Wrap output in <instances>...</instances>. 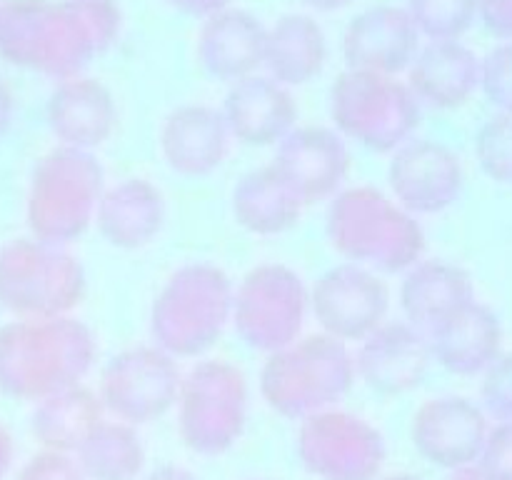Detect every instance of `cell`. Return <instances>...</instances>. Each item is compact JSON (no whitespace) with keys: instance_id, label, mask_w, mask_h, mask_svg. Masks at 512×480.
I'll return each instance as SVG.
<instances>
[{"instance_id":"9","label":"cell","mask_w":512,"mask_h":480,"mask_svg":"<svg viewBox=\"0 0 512 480\" xmlns=\"http://www.w3.org/2000/svg\"><path fill=\"white\" fill-rule=\"evenodd\" d=\"M333 128L350 145L390 155L418 135L423 105L395 75L345 68L330 85Z\"/></svg>"},{"instance_id":"37","label":"cell","mask_w":512,"mask_h":480,"mask_svg":"<svg viewBox=\"0 0 512 480\" xmlns=\"http://www.w3.org/2000/svg\"><path fill=\"white\" fill-rule=\"evenodd\" d=\"M478 18L500 40H512V0H478Z\"/></svg>"},{"instance_id":"5","label":"cell","mask_w":512,"mask_h":480,"mask_svg":"<svg viewBox=\"0 0 512 480\" xmlns=\"http://www.w3.org/2000/svg\"><path fill=\"white\" fill-rule=\"evenodd\" d=\"M355 383L353 348L320 330L265 355L258 373V393L265 405L298 423L343 403Z\"/></svg>"},{"instance_id":"18","label":"cell","mask_w":512,"mask_h":480,"mask_svg":"<svg viewBox=\"0 0 512 480\" xmlns=\"http://www.w3.org/2000/svg\"><path fill=\"white\" fill-rule=\"evenodd\" d=\"M233 145L223 110L210 103L178 105L165 115L158 130L165 168L185 180H203L218 173Z\"/></svg>"},{"instance_id":"21","label":"cell","mask_w":512,"mask_h":480,"mask_svg":"<svg viewBox=\"0 0 512 480\" xmlns=\"http://www.w3.org/2000/svg\"><path fill=\"white\" fill-rule=\"evenodd\" d=\"M420 50V35L403 5H373L355 15L343 33L345 68L400 75Z\"/></svg>"},{"instance_id":"36","label":"cell","mask_w":512,"mask_h":480,"mask_svg":"<svg viewBox=\"0 0 512 480\" xmlns=\"http://www.w3.org/2000/svg\"><path fill=\"white\" fill-rule=\"evenodd\" d=\"M15 480H88L80 470L75 455L55 453V450H43L30 455L23 468L18 470Z\"/></svg>"},{"instance_id":"25","label":"cell","mask_w":512,"mask_h":480,"mask_svg":"<svg viewBox=\"0 0 512 480\" xmlns=\"http://www.w3.org/2000/svg\"><path fill=\"white\" fill-rule=\"evenodd\" d=\"M405 75L423 108L455 110L480 90V58L463 40H428Z\"/></svg>"},{"instance_id":"28","label":"cell","mask_w":512,"mask_h":480,"mask_svg":"<svg viewBox=\"0 0 512 480\" xmlns=\"http://www.w3.org/2000/svg\"><path fill=\"white\" fill-rule=\"evenodd\" d=\"M328 63V35L310 13H285L265 33L263 70L285 88L318 78Z\"/></svg>"},{"instance_id":"20","label":"cell","mask_w":512,"mask_h":480,"mask_svg":"<svg viewBox=\"0 0 512 480\" xmlns=\"http://www.w3.org/2000/svg\"><path fill=\"white\" fill-rule=\"evenodd\" d=\"M220 110L233 143L248 148H275L300 125V108L293 90L265 73L228 85Z\"/></svg>"},{"instance_id":"2","label":"cell","mask_w":512,"mask_h":480,"mask_svg":"<svg viewBox=\"0 0 512 480\" xmlns=\"http://www.w3.org/2000/svg\"><path fill=\"white\" fill-rule=\"evenodd\" d=\"M98 358V335L78 315L13 318L0 325V393L38 403L85 383Z\"/></svg>"},{"instance_id":"33","label":"cell","mask_w":512,"mask_h":480,"mask_svg":"<svg viewBox=\"0 0 512 480\" xmlns=\"http://www.w3.org/2000/svg\"><path fill=\"white\" fill-rule=\"evenodd\" d=\"M480 93L498 113H512V40L480 58Z\"/></svg>"},{"instance_id":"16","label":"cell","mask_w":512,"mask_h":480,"mask_svg":"<svg viewBox=\"0 0 512 480\" xmlns=\"http://www.w3.org/2000/svg\"><path fill=\"white\" fill-rule=\"evenodd\" d=\"M273 163L303 203H328L348 185L353 153L333 125H298L275 145Z\"/></svg>"},{"instance_id":"41","label":"cell","mask_w":512,"mask_h":480,"mask_svg":"<svg viewBox=\"0 0 512 480\" xmlns=\"http://www.w3.org/2000/svg\"><path fill=\"white\" fill-rule=\"evenodd\" d=\"M143 480H200L193 470L183 468V465H160L153 473L145 475Z\"/></svg>"},{"instance_id":"19","label":"cell","mask_w":512,"mask_h":480,"mask_svg":"<svg viewBox=\"0 0 512 480\" xmlns=\"http://www.w3.org/2000/svg\"><path fill=\"white\" fill-rule=\"evenodd\" d=\"M45 123L63 148L98 153L120 125L113 90L93 75H73L55 83L45 103Z\"/></svg>"},{"instance_id":"30","label":"cell","mask_w":512,"mask_h":480,"mask_svg":"<svg viewBox=\"0 0 512 480\" xmlns=\"http://www.w3.org/2000/svg\"><path fill=\"white\" fill-rule=\"evenodd\" d=\"M88 480H135L145 468V445L135 425L105 415L75 450Z\"/></svg>"},{"instance_id":"42","label":"cell","mask_w":512,"mask_h":480,"mask_svg":"<svg viewBox=\"0 0 512 480\" xmlns=\"http://www.w3.org/2000/svg\"><path fill=\"white\" fill-rule=\"evenodd\" d=\"M300 3L313 10V13H335V10L348 8L353 0H300Z\"/></svg>"},{"instance_id":"13","label":"cell","mask_w":512,"mask_h":480,"mask_svg":"<svg viewBox=\"0 0 512 480\" xmlns=\"http://www.w3.org/2000/svg\"><path fill=\"white\" fill-rule=\"evenodd\" d=\"M393 300L383 273L340 260L310 283V318L320 333L355 348L390 320Z\"/></svg>"},{"instance_id":"35","label":"cell","mask_w":512,"mask_h":480,"mask_svg":"<svg viewBox=\"0 0 512 480\" xmlns=\"http://www.w3.org/2000/svg\"><path fill=\"white\" fill-rule=\"evenodd\" d=\"M475 468L485 480H512V423L490 425Z\"/></svg>"},{"instance_id":"27","label":"cell","mask_w":512,"mask_h":480,"mask_svg":"<svg viewBox=\"0 0 512 480\" xmlns=\"http://www.w3.org/2000/svg\"><path fill=\"white\" fill-rule=\"evenodd\" d=\"M308 205L303 203L290 180L270 163L248 170L238 178L230 193L233 220L250 235L275 238L285 235L303 220Z\"/></svg>"},{"instance_id":"34","label":"cell","mask_w":512,"mask_h":480,"mask_svg":"<svg viewBox=\"0 0 512 480\" xmlns=\"http://www.w3.org/2000/svg\"><path fill=\"white\" fill-rule=\"evenodd\" d=\"M480 408L495 423H512V353H503L480 375Z\"/></svg>"},{"instance_id":"29","label":"cell","mask_w":512,"mask_h":480,"mask_svg":"<svg viewBox=\"0 0 512 480\" xmlns=\"http://www.w3.org/2000/svg\"><path fill=\"white\" fill-rule=\"evenodd\" d=\"M103 418L105 408L95 388L88 383L70 385L33 403L30 433L43 450L75 455V450Z\"/></svg>"},{"instance_id":"26","label":"cell","mask_w":512,"mask_h":480,"mask_svg":"<svg viewBox=\"0 0 512 480\" xmlns=\"http://www.w3.org/2000/svg\"><path fill=\"white\" fill-rule=\"evenodd\" d=\"M475 298L473 275L463 265L428 255L400 275L395 293L400 318L423 335Z\"/></svg>"},{"instance_id":"40","label":"cell","mask_w":512,"mask_h":480,"mask_svg":"<svg viewBox=\"0 0 512 480\" xmlns=\"http://www.w3.org/2000/svg\"><path fill=\"white\" fill-rule=\"evenodd\" d=\"M15 460V440L10 435V430L0 423V480H5V475L10 473Z\"/></svg>"},{"instance_id":"15","label":"cell","mask_w":512,"mask_h":480,"mask_svg":"<svg viewBox=\"0 0 512 480\" xmlns=\"http://www.w3.org/2000/svg\"><path fill=\"white\" fill-rule=\"evenodd\" d=\"M490 425L478 400L445 393L418 405L410 420V440L420 458L455 473L478 463Z\"/></svg>"},{"instance_id":"12","label":"cell","mask_w":512,"mask_h":480,"mask_svg":"<svg viewBox=\"0 0 512 480\" xmlns=\"http://www.w3.org/2000/svg\"><path fill=\"white\" fill-rule=\"evenodd\" d=\"M180 378L183 363L148 340L110 355L100 365L95 393L108 418L140 428L175 408Z\"/></svg>"},{"instance_id":"6","label":"cell","mask_w":512,"mask_h":480,"mask_svg":"<svg viewBox=\"0 0 512 480\" xmlns=\"http://www.w3.org/2000/svg\"><path fill=\"white\" fill-rule=\"evenodd\" d=\"M108 185L98 153L55 145L35 160L25 190L28 235L55 245H73L95 225Z\"/></svg>"},{"instance_id":"11","label":"cell","mask_w":512,"mask_h":480,"mask_svg":"<svg viewBox=\"0 0 512 480\" xmlns=\"http://www.w3.org/2000/svg\"><path fill=\"white\" fill-rule=\"evenodd\" d=\"M295 450L318 480H378L388 460V443L378 425L343 405L300 420Z\"/></svg>"},{"instance_id":"44","label":"cell","mask_w":512,"mask_h":480,"mask_svg":"<svg viewBox=\"0 0 512 480\" xmlns=\"http://www.w3.org/2000/svg\"><path fill=\"white\" fill-rule=\"evenodd\" d=\"M378 480H423V478L413 473H395V475H385V478H378Z\"/></svg>"},{"instance_id":"22","label":"cell","mask_w":512,"mask_h":480,"mask_svg":"<svg viewBox=\"0 0 512 480\" xmlns=\"http://www.w3.org/2000/svg\"><path fill=\"white\" fill-rule=\"evenodd\" d=\"M425 340L433 363L458 378H480L505 353L503 323L498 313L478 298L433 325Z\"/></svg>"},{"instance_id":"45","label":"cell","mask_w":512,"mask_h":480,"mask_svg":"<svg viewBox=\"0 0 512 480\" xmlns=\"http://www.w3.org/2000/svg\"><path fill=\"white\" fill-rule=\"evenodd\" d=\"M245 480H273V478H245Z\"/></svg>"},{"instance_id":"39","label":"cell","mask_w":512,"mask_h":480,"mask_svg":"<svg viewBox=\"0 0 512 480\" xmlns=\"http://www.w3.org/2000/svg\"><path fill=\"white\" fill-rule=\"evenodd\" d=\"M15 120V95L13 88L0 78V140L8 135V130L13 128Z\"/></svg>"},{"instance_id":"43","label":"cell","mask_w":512,"mask_h":480,"mask_svg":"<svg viewBox=\"0 0 512 480\" xmlns=\"http://www.w3.org/2000/svg\"><path fill=\"white\" fill-rule=\"evenodd\" d=\"M450 480H485V478L478 473V468H475V465H470V468L455 470V473L450 475Z\"/></svg>"},{"instance_id":"7","label":"cell","mask_w":512,"mask_h":480,"mask_svg":"<svg viewBox=\"0 0 512 480\" xmlns=\"http://www.w3.org/2000/svg\"><path fill=\"white\" fill-rule=\"evenodd\" d=\"M175 423L185 448L203 458L233 450L248 428L250 380L240 365L205 355L183 368Z\"/></svg>"},{"instance_id":"3","label":"cell","mask_w":512,"mask_h":480,"mask_svg":"<svg viewBox=\"0 0 512 480\" xmlns=\"http://www.w3.org/2000/svg\"><path fill=\"white\" fill-rule=\"evenodd\" d=\"M325 238L340 258L385 278L403 275L428 253L423 220L368 183L345 185L325 203Z\"/></svg>"},{"instance_id":"38","label":"cell","mask_w":512,"mask_h":480,"mask_svg":"<svg viewBox=\"0 0 512 480\" xmlns=\"http://www.w3.org/2000/svg\"><path fill=\"white\" fill-rule=\"evenodd\" d=\"M170 8H175L183 15H193V18H208V15L218 13V10L228 8L230 0H163Z\"/></svg>"},{"instance_id":"1","label":"cell","mask_w":512,"mask_h":480,"mask_svg":"<svg viewBox=\"0 0 512 480\" xmlns=\"http://www.w3.org/2000/svg\"><path fill=\"white\" fill-rule=\"evenodd\" d=\"M120 30L118 0H8L0 3V58L58 83L85 73Z\"/></svg>"},{"instance_id":"32","label":"cell","mask_w":512,"mask_h":480,"mask_svg":"<svg viewBox=\"0 0 512 480\" xmlns=\"http://www.w3.org/2000/svg\"><path fill=\"white\" fill-rule=\"evenodd\" d=\"M475 160L493 183L512 185V113H495L475 135Z\"/></svg>"},{"instance_id":"23","label":"cell","mask_w":512,"mask_h":480,"mask_svg":"<svg viewBox=\"0 0 512 480\" xmlns=\"http://www.w3.org/2000/svg\"><path fill=\"white\" fill-rule=\"evenodd\" d=\"M165 220L168 198L163 188L145 175H125L105 185L93 228L110 248L133 253L160 238Z\"/></svg>"},{"instance_id":"10","label":"cell","mask_w":512,"mask_h":480,"mask_svg":"<svg viewBox=\"0 0 512 480\" xmlns=\"http://www.w3.org/2000/svg\"><path fill=\"white\" fill-rule=\"evenodd\" d=\"M308 320L310 283L293 265L265 260L235 283L230 330L263 358L308 333Z\"/></svg>"},{"instance_id":"8","label":"cell","mask_w":512,"mask_h":480,"mask_svg":"<svg viewBox=\"0 0 512 480\" xmlns=\"http://www.w3.org/2000/svg\"><path fill=\"white\" fill-rule=\"evenodd\" d=\"M88 295V273L73 245L20 235L0 245V308L13 318L75 315Z\"/></svg>"},{"instance_id":"17","label":"cell","mask_w":512,"mask_h":480,"mask_svg":"<svg viewBox=\"0 0 512 480\" xmlns=\"http://www.w3.org/2000/svg\"><path fill=\"white\" fill-rule=\"evenodd\" d=\"M355 378L380 398H400L420 388L433 365L428 340L405 323L390 318L353 348Z\"/></svg>"},{"instance_id":"31","label":"cell","mask_w":512,"mask_h":480,"mask_svg":"<svg viewBox=\"0 0 512 480\" xmlns=\"http://www.w3.org/2000/svg\"><path fill=\"white\" fill-rule=\"evenodd\" d=\"M420 38L460 40L478 20V0H405Z\"/></svg>"},{"instance_id":"14","label":"cell","mask_w":512,"mask_h":480,"mask_svg":"<svg viewBox=\"0 0 512 480\" xmlns=\"http://www.w3.org/2000/svg\"><path fill=\"white\" fill-rule=\"evenodd\" d=\"M388 193L415 218L453 208L465 188L460 155L440 140L418 138L388 155Z\"/></svg>"},{"instance_id":"4","label":"cell","mask_w":512,"mask_h":480,"mask_svg":"<svg viewBox=\"0 0 512 480\" xmlns=\"http://www.w3.org/2000/svg\"><path fill=\"white\" fill-rule=\"evenodd\" d=\"M233 278L210 260L178 265L155 293L148 313L150 343L175 360H200L230 330Z\"/></svg>"},{"instance_id":"24","label":"cell","mask_w":512,"mask_h":480,"mask_svg":"<svg viewBox=\"0 0 512 480\" xmlns=\"http://www.w3.org/2000/svg\"><path fill=\"white\" fill-rule=\"evenodd\" d=\"M265 33L268 25L258 15L228 5L203 20L195 40V58L208 78L233 85L260 73Z\"/></svg>"}]
</instances>
